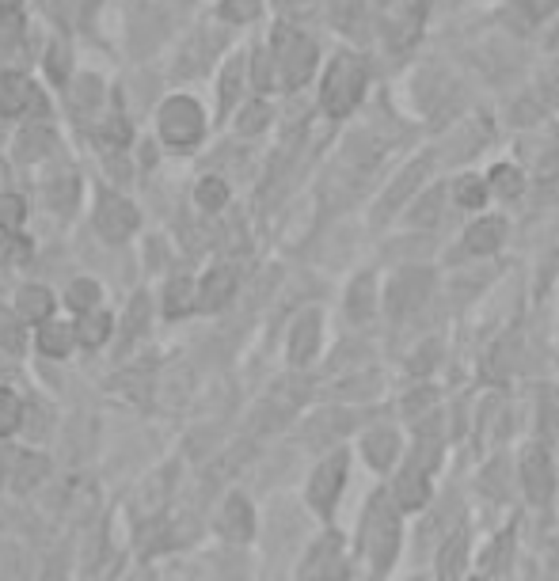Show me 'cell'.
<instances>
[{
    "mask_svg": "<svg viewBox=\"0 0 559 581\" xmlns=\"http://www.w3.org/2000/svg\"><path fill=\"white\" fill-rule=\"evenodd\" d=\"M369 92V61L358 50H339L320 76V111L328 118H350Z\"/></svg>",
    "mask_w": 559,
    "mask_h": 581,
    "instance_id": "cell-1",
    "label": "cell"
},
{
    "mask_svg": "<svg viewBox=\"0 0 559 581\" xmlns=\"http://www.w3.org/2000/svg\"><path fill=\"white\" fill-rule=\"evenodd\" d=\"M270 54H274V65H278V88H286V92H297V88H305L316 73V65H320V46H316V38L305 35L301 27H293V23H278L274 31H270Z\"/></svg>",
    "mask_w": 559,
    "mask_h": 581,
    "instance_id": "cell-2",
    "label": "cell"
},
{
    "mask_svg": "<svg viewBox=\"0 0 559 581\" xmlns=\"http://www.w3.org/2000/svg\"><path fill=\"white\" fill-rule=\"evenodd\" d=\"M396 551H400V502H392L388 490H377L366 513V555L373 574H385Z\"/></svg>",
    "mask_w": 559,
    "mask_h": 581,
    "instance_id": "cell-3",
    "label": "cell"
},
{
    "mask_svg": "<svg viewBox=\"0 0 559 581\" xmlns=\"http://www.w3.org/2000/svg\"><path fill=\"white\" fill-rule=\"evenodd\" d=\"M156 130L172 152H191L206 137V111L191 95H172V99H164V107L156 114Z\"/></svg>",
    "mask_w": 559,
    "mask_h": 581,
    "instance_id": "cell-4",
    "label": "cell"
},
{
    "mask_svg": "<svg viewBox=\"0 0 559 581\" xmlns=\"http://www.w3.org/2000/svg\"><path fill=\"white\" fill-rule=\"evenodd\" d=\"M347 578H350V566H347V551H343V536L339 532L320 536L309 547V555L301 563V574H297V581H347Z\"/></svg>",
    "mask_w": 559,
    "mask_h": 581,
    "instance_id": "cell-5",
    "label": "cell"
},
{
    "mask_svg": "<svg viewBox=\"0 0 559 581\" xmlns=\"http://www.w3.org/2000/svg\"><path fill=\"white\" fill-rule=\"evenodd\" d=\"M347 449L331 452L328 460L320 464V468L312 471L309 479V506L320 513V517H331V509L339 502V494H343V483H347Z\"/></svg>",
    "mask_w": 559,
    "mask_h": 581,
    "instance_id": "cell-6",
    "label": "cell"
},
{
    "mask_svg": "<svg viewBox=\"0 0 559 581\" xmlns=\"http://www.w3.org/2000/svg\"><path fill=\"white\" fill-rule=\"evenodd\" d=\"M141 225V217H137L134 202H126V198H103L96 209V232L107 240V244H122V240H130Z\"/></svg>",
    "mask_w": 559,
    "mask_h": 581,
    "instance_id": "cell-7",
    "label": "cell"
},
{
    "mask_svg": "<svg viewBox=\"0 0 559 581\" xmlns=\"http://www.w3.org/2000/svg\"><path fill=\"white\" fill-rule=\"evenodd\" d=\"M521 487H525V498H529L533 506H544V502L552 498V487H556V479H552V460H548V452L537 449V445H529V449L521 452Z\"/></svg>",
    "mask_w": 559,
    "mask_h": 581,
    "instance_id": "cell-8",
    "label": "cell"
},
{
    "mask_svg": "<svg viewBox=\"0 0 559 581\" xmlns=\"http://www.w3.org/2000/svg\"><path fill=\"white\" fill-rule=\"evenodd\" d=\"M426 468H430V452H415L411 464L404 468V475L396 479V502L404 513L411 509H423L430 498V483H426Z\"/></svg>",
    "mask_w": 559,
    "mask_h": 581,
    "instance_id": "cell-9",
    "label": "cell"
},
{
    "mask_svg": "<svg viewBox=\"0 0 559 581\" xmlns=\"http://www.w3.org/2000/svg\"><path fill=\"white\" fill-rule=\"evenodd\" d=\"M217 532L232 540V544H248L255 536V513H251V502L244 494H229L225 506L217 513Z\"/></svg>",
    "mask_w": 559,
    "mask_h": 581,
    "instance_id": "cell-10",
    "label": "cell"
},
{
    "mask_svg": "<svg viewBox=\"0 0 559 581\" xmlns=\"http://www.w3.org/2000/svg\"><path fill=\"white\" fill-rule=\"evenodd\" d=\"M236 282H240V274H236V266L232 263H217L213 270H206V278L198 285V308L202 312H217V308H225L236 293Z\"/></svg>",
    "mask_w": 559,
    "mask_h": 581,
    "instance_id": "cell-11",
    "label": "cell"
},
{
    "mask_svg": "<svg viewBox=\"0 0 559 581\" xmlns=\"http://www.w3.org/2000/svg\"><path fill=\"white\" fill-rule=\"evenodd\" d=\"M430 285L434 278L426 274V270H404V274H396V282H392V316H407L411 308H419L430 293Z\"/></svg>",
    "mask_w": 559,
    "mask_h": 581,
    "instance_id": "cell-12",
    "label": "cell"
},
{
    "mask_svg": "<svg viewBox=\"0 0 559 581\" xmlns=\"http://www.w3.org/2000/svg\"><path fill=\"white\" fill-rule=\"evenodd\" d=\"M42 107L39 88L23 73H0V114H27Z\"/></svg>",
    "mask_w": 559,
    "mask_h": 581,
    "instance_id": "cell-13",
    "label": "cell"
},
{
    "mask_svg": "<svg viewBox=\"0 0 559 581\" xmlns=\"http://www.w3.org/2000/svg\"><path fill=\"white\" fill-rule=\"evenodd\" d=\"M316 346H320V312L309 308V312L297 316V323H293L290 331V361L297 369L309 365L312 357H316Z\"/></svg>",
    "mask_w": 559,
    "mask_h": 581,
    "instance_id": "cell-14",
    "label": "cell"
},
{
    "mask_svg": "<svg viewBox=\"0 0 559 581\" xmlns=\"http://www.w3.org/2000/svg\"><path fill=\"white\" fill-rule=\"evenodd\" d=\"M506 244V221L502 217H483L464 232L461 251L464 255H495Z\"/></svg>",
    "mask_w": 559,
    "mask_h": 581,
    "instance_id": "cell-15",
    "label": "cell"
},
{
    "mask_svg": "<svg viewBox=\"0 0 559 581\" xmlns=\"http://www.w3.org/2000/svg\"><path fill=\"white\" fill-rule=\"evenodd\" d=\"M423 171H426V160L419 156L415 164H407V171H400V175H396V183H392V187H388V194L381 198V213H377L381 221H385V217H392V213L400 209V202H407V198L415 194V187L423 183Z\"/></svg>",
    "mask_w": 559,
    "mask_h": 581,
    "instance_id": "cell-16",
    "label": "cell"
},
{
    "mask_svg": "<svg viewBox=\"0 0 559 581\" xmlns=\"http://www.w3.org/2000/svg\"><path fill=\"white\" fill-rule=\"evenodd\" d=\"M77 342V323H61V319H46L39 327V350L46 357H65Z\"/></svg>",
    "mask_w": 559,
    "mask_h": 581,
    "instance_id": "cell-17",
    "label": "cell"
},
{
    "mask_svg": "<svg viewBox=\"0 0 559 581\" xmlns=\"http://www.w3.org/2000/svg\"><path fill=\"white\" fill-rule=\"evenodd\" d=\"M377 308V278L373 274H358L347 289V312L350 319H369Z\"/></svg>",
    "mask_w": 559,
    "mask_h": 581,
    "instance_id": "cell-18",
    "label": "cell"
},
{
    "mask_svg": "<svg viewBox=\"0 0 559 581\" xmlns=\"http://www.w3.org/2000/svg\"><path fill=\"white\" fill-rule=\"evenodd\" d=\"M464 563H468V536H464V532H453V536L445 540L442 555H438V578L461 581Z\"/></svg>",
    "mask_w": 559,
    "mask_h": 581,
    "instance_id": "cell-19",
    "label": "cell"
},
{
    "mask_svg": "<svg viewBox=\"0 0 559 581\" xmlns=\"http://www.w3.org/2000/svg\"><path fill=\"white\" fill-rule=\"evenodd\" d=\"M400 456V437L392 430H373L366 433V460L377 471H388Z\"/></svg>",
    "mask_w": 559,
    "mask_h": 581,
    "instance_id": "cell-20",
    "label": "cell"
},
{
    "mask_svg": "<svg viewBox=\"0 0 559 581\" xmlns=\"http://www.w3.org/2000/svg\"><path fill=\"white\" fill-rule=\"evenodd\" d=\"M54 316V293L42 285H23L20 289V319L27 323H46Z\"/></svg>",
    "mask_w": 559,
    "mask_h": 581,
    "instance_id": "cell-21",
    "label": "cell"
},
{
    "mask_svg": "<svg viewBox=\"0 0 559 581\" xmlns=\"http://www.w3.org/2000/svg\"><path fill=\"white\" fill-rule=\"evenodd\" d=\"M191 308H198V289L191 285V278H172L164 289V316L179 319L187 316Z\"/></svg>",
    "mask_w": 559,
    "mask_h": 581,
    "instance_id": "cell-22",
    "label": "cell"
},
{
    "mask_svg": "<svg viewBox=\"0 0 559 581\" xmlns=\"http://www.w3.org/2000/svg\"><path fill=\"white\" fill-rule=\"evenodd\" d=\"M248 80H251V88H259V92H274V88H278V65H274L270 46H255V50H251Z\"/></svg>",
    "mask_w": 559,
    "mask_h": 581,
    "instance_id": "cell-23",
    "label": "cell"
},
{
    "mask_svg": "<svg viewBox=\"0 0 559 581\" xmlns=\"http://www.w3.org/2000/svg\"><path fill=\"white\" fill-rule=\"evenodd\" d=\"M111 331H115V319L107 316V312H88V316L77 319V342L88 346V350L103 346L111 338Z\"/></svg>",
    "mask_w": 559,
    "mask_h": 581,
    "instance_id": "cell-24",
    "label": "cell"
},
{
    "mask_svg": "<svg viewBox=\"0 0 559 581\" xmlns=\"http://www.w3.org/2000/svg\"><path fill=\"white\" fill-rule=\"evenodd\" d=\"M525 171L514 168V164H495V168L487 171V187L495 190L499 198H518L521 190H525Z\"/></svg>",
    "mask_w": 559,
    "mask_h": 581,
    "instance_id": "cell-25",
    "label": "cell"
},
{
    "mask_svg": "<svg viewBox=\"0 0 559 581\" xmlns=\"http://www.w3.org/2000/svg\"><path fill=\"white\" fill-rule=\"evenodd\" d=\"M487 179H480V175H461L457 183H453V202L461 209H468V213H476V209L487 206Z\"/></svg>",
    "mask_w": 559,
    "mask_h": 581,
    "instance_id": "cell-26",
    "label": "cell"
},
{
    "mask_svg": "<svg viewBox=\"0 0 559 581\" xmlns=\"http://www.w3.org/2000/svg\"><path fill=\"white\" fill-rule=\"evenodd\" d=\"M16 152H20V160H42V156H50L54 152V133L46 130V126H27L20 133V141H16Z\"/></svg>",
    "mask_w": 559,
    "mask_h": 581,
    "instance_id": "cell-27",
    "label": "cell"
},
{
    "mask_svg": "<svg viewBox=\"0 0 559 581\" xmlns=\"http://www.w3.org/2000/svg\"><path fill=\"white\" fill-rule=\"evenodd\" d=\"M270 103L267 99H251V103H244L240 107V114H236V133H244V137H251V133H263L270 126Z\"/></svg>",
    "mask_w": 559,
    "mask_h": 581,
    "instance_id": "cell-28",
    "label": "cell"
},
{
    "mask_svg": "<svg viewBox=\"0 0 559 581\" xmlns=\"http://www.w3.org/2000/svg\"><path fill=\"white\" fill-rule=\"evenodd\" d=\"M194 202L206 209V213H217V209L229 206V187H225V179H217V175H206L198 187H194Z\"/></svg>",
    "mask_w": 559,
    "mask_h": 581,
    "instance_id": "cell-29",
    "label": "cell"
},
{
    "mask_svg": "<svg viewBox=\"0 0 559 581\" xmlns=\"http://www.w3.org/2000/svg\"><path fill=\"white\" fill-rule=\"evenodd\" d=\"M0 346H4L8 354H23V346H27L20 312H8L4 304H0Z\"/></svg>",
    "mask_w": 559,
    "mask_h": 581,
    "instance_id": "cell-30",
    "label": "cell"
},
{
    "mask_svg": "<svg viewBox=\"0 0 559 581\" xmlns=\"http://www.w3.org/2000/svg\"><path fill=\"white\" fill-rule=\"evenodd\" d=\"M65 304L77 312V316H88V312H96L99 304V285L92 278H77V282L69 285V293H65Z\"/></svg>",
    "mask_w": 559,
    "mask_h": 581,
    "instance_id": "cell-31",
    "label": "cell"
},
{
    "mask_svg": "<svg viewBox=\"0 0 559 581\" xmlns=\"http://www.w3.org/2000/svg\"><path fill=\"white\" fill-rule=\"evenodd\" d=\"M240 88H244V57H232L221 73V111H232Z\"/></svg>",
    "mask_w": 559,
    "mask_h": 581,
    "instance_id": "cell-32",
    "label": "cell"
},
{
    "mask_svg": "<svg viewBox=\"0 0 559 581\" xmlns=\"http://www.w3.org/2000/svg\"><path fill=\"white\" fill-rule=\"evenodd\" d=\"M263 12V0H221L217 4V16L225 23H255Z\"/></svg>",
    "mask_w": 559,
    "mask_h": 581,
    "instance_id": "cell-33",
    "label": "cell"
},
{
    "mask_svg": "<svg viewBox=\"0 0 559 581\" xmlns=\"http://www.w3.org/2000/svg\"><path fill=\"white\" fill-rule=\"evenodd\" d=\"M145 323H149V297L137 293V297L130 300V308H126V319H122V342H130L134 335H141Z\"/></svg>",
    "mask_w": 559,
    "mask_h": 581,
    "instance_id": "cell-34",
    "label": "cell"
},
{
    "mask_svg": "<svg viewBox=\"0 0 559 581\" xmlns=\"http://www.w3.org/2000/svg\"><path fill=\"white\" fill-rule=\"evenodd\" d=\"M23 422V403L16 392H8V388H0V437H8V433H16Z\"/></svg>",
    "mask_w": 559,
    "mask_h": 581,
    "instance_id": "cell-35",
    "label": "cell"
},
{
    "mask_svg": "<svg viewBox=\"0 0 559 581\" xmlns=\"http://www.w3.org/2000/svg\"><path fill=\"white\" fill-rule=\"evenodd\" d=\"M23 217H27V206H23V198H16V194H0V228L16 232V228L23 225Z\"/></svg>",
    "mask_w": 559,
    "mask_h": 581,
    "instance_id": "cell-36",
    "label": "cell"
},
{
    "mask_svg": "<svg viewBox=\"0 0 559 581\" xmlns=\"http://www.w3.org/2000/svg\"><path fill=\"white\" fill-rule=\"evenodd\" d=\"M99 95H103V84L96 76H84V80L73 84V107H96Z\"/></svg>",
    "mask_w": 559,
    "mask_h": 581,
    "instance_id": "cell-37",
    "label": "cell"
},
{
    "mask_svg": "<svg viewBox=\"0 0 559 581\" xmlns=\"http://www.w3.org/2000/svg\"><path fill=\"white\" fill-rule=\"evenodd\" d=\"M46 73L54 84H65L69 80V54H65V46H50V57H46Z\"/></svg>",
    "mask_w": 559,
    "mask_h": 581,
    "instance_id": "cell-38",
    "label": "cell"
},
{
    "mask_svg": "<svg viewBox=\"0 0 559 581\" xmlns=\"http://www.w3.org/2000/svg\"><path fill=\"white\" fill-rule=\"evenodd\" d=\"M164 536H168L164 521H149V525L141 528V551H145V555L160 551V547H164Z\"/></svg>",
    "mask_w": 559,
    "mask_h": 581,
    "instance_id": "cell-39",
    "label": "cell"
},
{
    "mask_svg": "<svg viewBox=\"0 0 559 581\" xmlns=\"http://www.w3.org/2000/svg\"><path fill=\"white\" fill-rule=\"evenodd\" d=\"M23 0H0V12H20Z\"/></svg>",
    "mask_w": 559,
    "mask_h": 581,
    "instance_id": "cell-40",
    "label": "cell"
}]
</instances>
